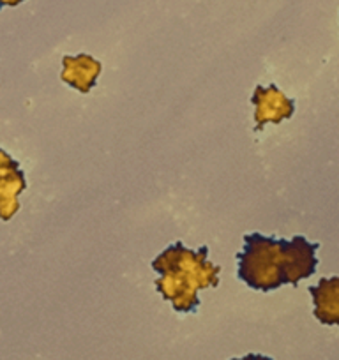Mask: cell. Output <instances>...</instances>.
I'll use <instances>...</instances> for the list:
<instances>
[{
	"label": "cell",
	"mask_w": 339,
	"mask_h": 360,
	"mask_svg": "<svg viewBox=\"0 0 339 360\" xmlns=\"http://www.w3.org/2000/svg\"><path fill=\"white\" fill-rule=\"evenodd\" d=\"M318 249L320 244L309 242L302 235L286 240L248 233L244 235V248L237 252V278L251 290L265 293L283 285L297 286L316 272Z\"/></svg>",
	"instance_id": "6da1fadb"
},
{
	"label": "cell",
	"mask_w": 339,
	"mask_h": 360,
	"mask_svg": "<svg viewBox=\"0 0 339 360\" xmlns=\"http://www.w3.org/2000/svg\"><path fill=\"white\" fill-rule=\"evenodd\" d=\"M158 272L155 288L177 313H195L200 307V290L216 288L219 285L221 266L209 262V248L198 251L175 242L152 262Z\"/></svg>",
	"instance_id": "7a4b0ae2"
},
{
	"label": "cell",
	"mask_w": 339,
	"mask_h": 360,
	"mask_svg": "<svg viewBox=\"0 0 339 360\" xmlns=\"http://www.w3.org/2000/svg\"><path fill=\"white\" fill-rule=\"evenodd\" d=\"M251 103L255 105V129L262 131L265 124H281L295 113V101L286 98L281 90L271 83L269 86L257 85Z\"/></svg>",
	"instance_id": "3957f363"
},
{
	"label": "cell",
	"mask_w": 339,
	"mask_h": 360,
	"mask_svg": "<svg viewBox=\"0 0 339 360\" xmlns=\"http://www.w3.org/2000/svg\"><path fill=\"white\" fill-rule=\"evenodd\" d=\"M25 189V173L20 168V162L0 148V219L9 221L18 212V196Z\"/></svg>",
	"instance_id": "277c9868"
},
{
	"label": "cell",
	"mask_w": 339,
	"mask_h": 360,
	"mask_svg": "<svg viewBox=\"0 0 339 360\" xmlns=\"http://www.w3.org/2000/svg\"><path fill=\"white\" fill-rule=\"evenodd\" d=\"M62 65H64V69H62L60 79L68 83L69 86L78 90L79 94H89L96 86L99 75L103 71L101 62L96 60L89 53H79L75 55V57L65 55L62 58Z\"/></svg>",
	"instance_id": "5b68a950"
},
{
	"label": "cell",
	"mask_w": 339,
	"mask_h": 360,
	"mask_svg": "<svg viewBox=\"0 0 339 360\" xmlns=\"http://www.w3.org/2000/svg\"><path fill=\"white\" fill-rule=\"evenodd\" d=\"M311 299L314 304V318L324 325H339V278L320 279V283L309 286Z\"/></svg>",
	"instance_id": "8992f818"
},
{
	"label": "cell",
	"mask_w": 339,
	"mask_h": 360,
	"mask_svg": "<svg viewBox=\"0 0 339 360\" xmlns=\"http://www.w3.org/2000/svg\"><path fill=\"white\" fill-rule=\"evenodd\" d=\"M231 360H274L272 356L260 355V353H249V355L242 356V359H231Z\"/></svg>",
	"instance_id": "52a82bcc"
},
{
	"label": "cell",
	"mask_w": 339,
	"mask_h": 360,
	"mask_svg": "<svg viewBox=\"0 0 339 360\" xmlns=\"http://www.w3.org/2000/svg\"><path fill=\"white\" fill-rule=\"evenodd\" d=\"M22 2H25V0H0V9H4V8H15V6H20Z\"/></svg>",
	"instance_id": "ba28073f"
}]
</instances>
